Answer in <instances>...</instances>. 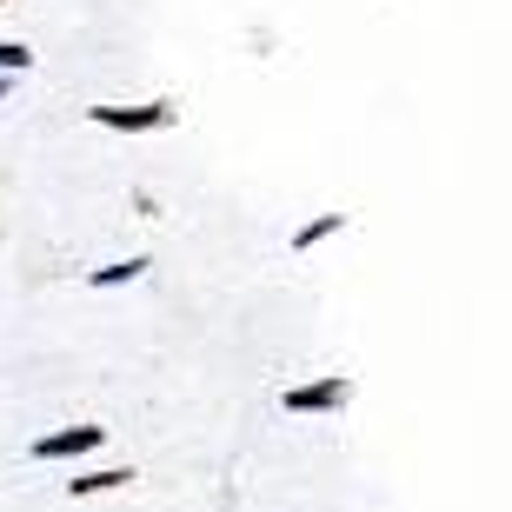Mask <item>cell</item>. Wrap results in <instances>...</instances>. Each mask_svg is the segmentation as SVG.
Instances as JSON below:
<instances>
[{"instance_id":"1","label":"cell","mask_w":512,"mask_h":512,"mask_svg":"<svg viewBox=\"0 0 512 512\" xmlns=\"http://www.w3.org/2000/svg\"><path fill=\"white\" fill-rule=\"evenodd\" d=\"M280 406L293 419H326V413H346L353 406V373H320V380H306V386H286Z\"/></svg>"},{"instance_id":"2","label":"cell","mask_w":512,"mask_h":512,"mask_svg":"<svg viewBox=\"0 0 512 512\" xmlns=\"http://www.w3.org/2000/svg\"><path fill=\"white\" fill-rule=\"evenodd\" d=\"M87 120L107 133H160L180 120V100H140V107H87Z\"/></svg>"},{"instance_id":"3","label":"cell","mask_w":512,"mask_h":512,"mask_svg":"<svg viewBox=\"0 0 512 512\" xmlns=\"http://www.w3.org/2000/svg\"><path fill=\"white\" fill-rule=\"evenodd\" d=\"M107 446V426H60V433H40L34 446H27V459H80V453H100Z\"/></svg>"},{"instance_id":"4","label":"cell","mask_w":512,"mask_h":512,"mask_svg":"<svg viewBox=\"0 0 512 512\" xmlns=\"http://www.w3.org/2000/svg\"><path fill=\"white\" fill-rule=\"evenodd\" d=\"M147 253H127V260H107V266H94V273H87V286H94V293H114V286H133V280H147Z\"/></svg>"},{"instance_id":"5","label":"cell","mask_w":512,"mask_h":512,"mask_svg":"<svg viewBox=\"0 0 512 512\" xmlns=\"http://www.w3.org/2000/svg\"><path fill=\"white\" fill-rule=\"evenodd\" d=\"M133 479V466H100V473H74L67 479V499H94V493H120Z\"/></svg>"},{"instance_id":"6","label":"cell","mask_w":512,"mask_h":512,"mask_svg":"<svg viewBox=\"0 0 512 512\" xmlns=\"http://www.w3.org/2000/svg\"><path fill=\"white\" fill-rule=\"evenodd\" d=\"M333 233H346V213H313V220H306V227L293 233L286 247H293V253H313L320 240H333Z\"/></svg>"},{"instance_id":"7","label":"cell","mask_w":512,"mask_h":512,"mask_svg":"<svg viewBox=\"0 0 512 512\" xmlns=\"http://www.w3.org/2000/svg\"><path fill=\"white\" fill-rule=\"evenodd\" d=\"M27 67H34V47H27V40H0V74H27Z\"/></svg>"},{"instance_id":"8","label":"cell","mask_w":512,"mask_h":512,"mask_svg":"<svg viewBox=\"0 0 512 512\" xmlns=\"http://www.w3.org/2000/svg\"><path fill=\"white\" fill-rule=\"evenodd\" d=\"M7 94H14V74H0V100H7Z\"/></svg>"},{"instance_id":"9","label":"cell","mask_w":512,"mask_h":512,"mask_svg":"<svg viewBox=\"0 0 512 512\" xmlns=\"http://www.w3.org/2000/svg\"><path fill=\"white\" fill-rule=\"evenodd\" d=\"M0 7H7V0H0Z\"/></svg>"}]
</instances>
